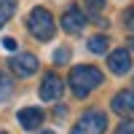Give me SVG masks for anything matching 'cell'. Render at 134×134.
<instances>
[{
	"instance_id": "obj_19",
	"label": "cell",
	"mask_w": 134,
	"mask_h": 134,
	"mask_svg": "<svg viewBox=\"0 0 134 134\" xmlns=\"http://www.w3.org/2000/svg\"><path fill=\"white\" fill-rule=\"evenodd\" d=\"M0 134H5V131H0Z\"/></svg>"
},
{
	"instance_id": "obj_4",
	"label": "cell",
	"mask_w": 134,
	"mask_h": 134,
	"mask_svg": "<svg viewBox=\"0 0 134 134\" xmlns=\"http://www.w3.org/2000/svg\"><path fill=\"white\" fill-rule=\"evenodd\" d=\"M62 94H64V81H62L59 75L48 72L40 81V99H43V102H57Z\"/></svg>"
},
{
	"instance_id": "obj_15",
	"label": "cell",
	"mask_w": 134,
	"mask_h": 134,
	"mask_svg": "<svg viewBox=\"0 0 134 134\" xmlns=\"http://www.w3.org/2000/svg\"><path fill=\"white\" fill-rule=\"evenodd\" d=\"M124 24H126L129 30H134V5L126 8V14H124Z\"/></svg>"
},
{
	"instance_id": "obj_9",
	"label": "cell",
	"mask_w": 134,
	"mask_h": 134,
	"mask_svg": "<svg viewBox=\"0 0 134 134\" xmlns=\"http://www.w3.org/2000/svg\"><path fill=\"white\" fill-rule=\"evenodd\" d=\"M115 110L118 115H131L134 113V91L131 88H124V91H118L113 97V105H110Z\"/></svg>"
},
{
	"instance_id": "obj_5",
	"label": "cell",
	"mask_w": 134,
	"mask_h": 134,
	"mask_svg": "<svg viewBox=\"0 0 134 134\" xmlns=\"http://www.w3.org/2000/svg\"><path fill=\"white\" fill-rule=\"evenodd\" d=\"M11 70H14L19 78H27L32 72H38V57H32V54H19V57L11 59Z\"/></svg>"
},
{
	"instance_id": "obj_18",
	"label": "cell",
	"mask_w": 134,
	"mask_h": 134,
	"mask_svg": "<svg viewBox=\"0 0 134 134\" xmlns=\"http://www.w3.org/2000/svg\"><path fill=\"white\" fill-rule=\"evenodd\" d=\"M40 134H54V131H40Z\"/></svg>"
},
{
	"instance_id": "obj_3",
	"label": "cell",
	"mask_w": 134,
	"mask_h": 134,
	"mask_svg": "<svg viewBox=\"0 0 134 134\" xmlns=\"http://www.w3.org/2000/svg\"><path fill=\"white\" fill-rule=\"evenodd\" d=\"M105 129H107V115L102 110H86L70 134H105Z\"/></svg>"
},
{
	"instance_id": "obj_13",
	"label": "cell",
	"mask_w": 134,
	"mask_h": 134,
	"mask_svg": "<svg viewBox=\"0 0 134 134\" xmlns=\"http://www.w3.org/2000/svg\"><path fill=\"white\" fill-rule=\"evenodd\" d=\"M70 62V48H57L54 51V64H67Z\"/></svg>"
},
{
	"instance_id": "obj_17",
	"label": "cell",
	"mask_w": 134,
	"mask_h": 134,
	"mask_svg": "<svg viewBox=\"0 0 134 134\" xmlns=\"http://www.w3.org/2000/svg\"><path fill=\"white\" fill-rule=\"evenodd\" d=\"M3 46H5L8 51H14V48H16V40H14V38H5V40H3Z\"/></svg>"
},
{
	"instance_id": "obj_6",
	"label": "cell",
	"mask_w": 134,
	"mask_h": 134,
	"mask_svg": "<svg viewBox=\"0 0 134 134\" xmlns=\"http://www.w3.org/2000/svg\"><path fill=\"white\" fill-rule=\"evenodd\" d=\"M107 67H110L115 75H126V72L131 70V54H129L126 48H115V51H110Z\"/></svg>"
},
{
	"instance_id": "obj_16",
	"label": "cell",
	"mask_w": 134,
	"mask_h": 134,
	"mask_svg": "<svg viewBox=\"0 0 134 134\" xmlns=\"http://www.w3.org/2000/svg\"><path fill=\"white\" fill-rule=\"evenodd\" d=\"M86 3H88V8H91V11H99V8L105 5V0H86Z\"/></svg>"
},
{
	"instance_id": "obj_12",
	"label": "cell",
	"mask_w": 134,
	"mask_h": 134,
	"mask_svg": "<svg viewBox=\"0 0 134 134\" xmlns=\"http://www.w3.org/2000/svg\"><path fill=\"white\" fill-rule=\"evenodd\" d=\"M11 94H14V81H11L5 72H0V102H3V99H8Z\"/></svg>"
},
{
	"instance_id": "obj_8",
	"label": "cell",
	"mask_w": 134,
	"mask_h": 134,
	"mask_svg": "<svg viewBox=\"0 0 134 134\" xmlns=\"http://www.w3.org/2000/svg\"><path fill=\"white\" fill-rule=\"evenodd\" d=\"M83 27H86V16H83L78 8H70V11L62 16V30H64V32H70V35L83 32Z\"/></svg>"
},
{
	"instance_id": "obj_11",
	"label": "cell",
	"mask_w": 134,
	"mask_h": 134,
	"mask_svg": "<svg viewBox=\"0 0 134 134\" xmlns=\"http://www.w3.org/2000/svg\"><path fill=\"white\" fill-rule=\"evenodd\" d=\"M88 51H94V54H105V51H107V38H105V35H94V38H88Z\"/></svg>"
},
{
	"instance_id": "obj_1",
	"label": "cell",
	"mask_w": 134,
	"mask_h": 134,
	"mask_svg": "<svg viewBox=\"0 0 134 134\" xmlns=\"http://www.w3.org/2000/svg\"><path fill=\"white\" fill-rule=\"evenodd\" d=\"M70 86H72V91H75V97L78 99H83V97H88L94 91L97 86H102V72L97 70V67H91V64H78V67H72L70 70Z\"/></svg>"
},
{
	"instance_id": "obj_14",
	"label": "cell",
	"mask_w": 134,
	"mask_h": 134,
	"mask_svg": "<svg viewBox=\"0 0 134 134\" xmlns=\"http://www.w3.org/2000/svg\"><path fill=\"white\" fill-rule=\"evenodd\" d=\"M115 134H134V118H124V124H118Z\"/></svg>"
},
{
	"instance_id": "obj_7",
	"label": "cell",
	"mask_w": 134,
	"mask_h": 134,
	"mask_svg": "<svg viewBox=\"0 0 134 134\" xmlns=\"http://www.w3.org/2000/svg\"><path fill=\"white\" fill-rule=\"evenodd\" d=\"M16 118H19V124L24 126L27 131H32V129H38V126L43 124V118H46V113H43L40 107H21Z\"/></svg>"
},
{
	"instance_id": "obj_2",
	"label": "cell",
	"mask_w": 134,
	"mask_h": 134,
	"mask_svg": "<svg viewBox=\"0 0 134 134\" xmlns=\"http://www.w3.org/2000/svg\"><path fill=\"white\" fill-rule=\"evenodd\" d=\"M27 30L32 32V35H35L38 40H51L54 38V16L48 14L46 8H32L30 11V16H27Z\"/></svg>"
},
{
	"instance_id": "obj_10",
	"label": "cell",
	"mask_w": 134,
	"mask_h": 134,
	"mask_svg": "<svg viewBox=\"0 0 134 134\" xmlns=\"http://www.w3.org/2000/svg\"><path fill=\"white\" fill-rule=\"evenodd\" d=\"M14 11H16V0H0V27L11 21Z\"/></svg>"
}]
</instances>
